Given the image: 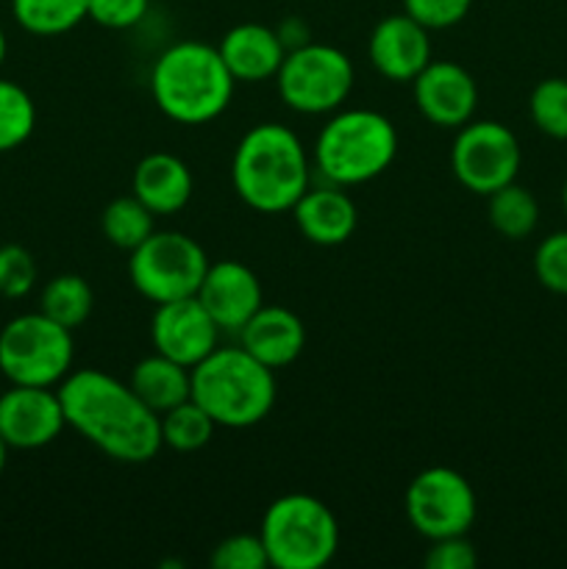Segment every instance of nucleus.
Wrapping results in <instances>:
<instances>
[{
	"instance_id": "obj_34",
	"label": "nucleus",
	"mask_w": 567,
	"mask_h": 569,
	"mask_svg": "<svg viewBox=\"0 0 567 569\" xmlns=\"http://www.w3.org/2000/svg\"><path fill=\"white\" fill-rule=\"evenodd\" d=\"M478 565V556L467 533L461 537L434 539L426 553L428 569H472Z\"/></svg>"
},
{
	"instance_id": "obj_10",
	"label": "nucleus",
	"mask_w": 567,
	"mask_h": 569,
	"mask_svg": "<svg viewBox=\"0 0 567 569\" xmlns=\"http://www.w3.org/2000/svg\"><path fill=\"white\" fill-rule=\"evenodd\" d=\"M523 150L515 131L498 120H470L459 128L450 148V172L472 194H493L517 181Z\"/></svg>"
},
{
	"instance_id": "obj_36",
	"label": "nucleus",
	"mask_w": 567,
	"mask_h": 569,
	"mask_svg": "<svg viewBox=\"0 0 567 569\" xmlns=\"http://www.w3.org/2000/svg\"><path fill=\"white\" fill-rule=\"evenodd\" d=\"M6 456H9V445H6L3 437H0V472L6 470Z\"/></svg>"
},
{
	"instance_id": "obj_26",
	"label": "nucleus",
	"mask_w": 567,
	"mask_h": 569,
	"mask_svg": "<svg viewBox=\"0 0 567 569\" xmlns=\"http://www.w3.org/2000/svg\"><path fill=\"white\" fill-rule=\"evenodd\" d=\"M153 217V211L137 194H122V198H115L103 209V214H100V231H103V237L115 248L131 253L133 248H139L156 231Z\"/></svg>"
},
{
	"instance_id": "obj_14",
	"label": "nucleus",
	"mask_w": 567,
	"mask_h": 569,
	"mask_svg": "<svg viewBox=\"0 0 567 569\" xmlns=\"http://www.w3.org/2000/svg\"><path fill=\"white\" fill-rule=\"evenodd\" d=\"M415 106L431 126L461 128L478 106L476 78L456 61H428L415 78Z\"/></svg>"
},
{
	"instance_id": "obj_29",
	"label": "nucleus",
	"mask_w": 567,
	"mask_h": 569,
	"mask_svg": "<svg viewBox=\"0 0 567 569\" xmlns=\"http://www.w3.org/2000/svg\"><path fill=\"white\" fill-rule=\"evenodd\" d=\"M534 276L548 292L567 295V231L550 233L537 244Z\"/></svg>"
},
{
	"instance_id": "obj_17",
	"label": "nucleus",
	"mask_w": 567,
	"mask_h": 569,
	"mask_svg": "<svg viewBox=\"0 0 567 569\" xmlns=\"http://www.w3.org/2000/svg\"><path fill=\"white\" fill-rule=\"evenodd\" d=\"M292 217L300 237L311 244H320V248L345 244L359 226L356 203L337 183L306 189L298 203L292 206Z\"/></svg>"
},
{
	"instance_id": "obj_37",
	"label": "nucleus",
	"mask_w": 567,
	"mask_h": 569,
	"mask_svg": "<svg viewBox=\"0 0 567 569\" xmlns=\"http://www.w3.org/2000/svg\"><path fill=\"white\" fill-rule=\"evenodd\" d=\"M6 50H9V42H6V33H3V28H0V67H3Z\"/></svg>"
},
{
	"instance_id": "obj_3",
	"label": "nucleus",
	"mask_w": 567,
	"mask_h": 569,
	"mask_svg": "<svg viewBox=\"0 0 567 569\" xmlns=\"http://www.w3.org/2000/svg\"><path fill=\"white\" fill-rule=\"evenodd\" d=\"M231 70L220 50L206 42H178L156 59L150 70V94L165 117L181 126L217 120L233 98Z\"/></svg>"
},
{
	"instance_id": "obj_9",
	"label": "nucleus",
	"mask_w": 567,
	"mask_h": 569,
	"mask_svg": "<svg viewBox=\"0 0 567 569\" xmlns=\"http://www.w3.org/2000/svg\"><path fill=\"white\" fill-rule=\"evenodd\" d=\"M354 64L339 48L306 42L287 50L276 83L284 103L298 114H331L354 89Z\"/></svg>"
},
{
	"instance_id": "obj_28",
	"label": "nucleus",
	"mask_w": 567,
	"mask_h": 569,
	"mask_svg": "<svg viewBox=\"0 0 567 569\" xmlns=\"http://www.w3.org/2000/svg\"><path fill=\"white\" fill-rule=\"evenodd\" d=\"M528 114L545 137L567 139V78L539 81L528 98Z\"/></svg>"
},
{
	"instance_id": "obj_27",
	"label": "nucleus",
	"mask_w": 567,
	"mask_h": 569,
	"mask_svg": "<svg viewBox=\"0 0 567 569\" xmlns=\"http://www.w3.org/2000/svg\"><path fill=\"white\" fill-rule=\"evenodd\" d=\"M37 128V106L14 81L0 78V153L20 148Z\"/></svg>"
},
{
	"instance_id": "obj_12",
	"label": "nucleus",
	"mask_w": 567,
	"mask_h": 569,
	"mask_svg": "<svg viewBox=\"0 0 567 569\" xmlns=\"http://www.w3.org/2000/svg\"><path fill=\"white\" fill-rule=\"evenodd\" d=\"M220 333L222 331L211 320L198 295L159 303L153 311V320H150V339H153L156 353L167 356V359L178 361L189 370L217 348Z\"/></svg>"
},
{
	"instance_id": "obj_8",
	"label": "nucleus",
	"mask_w": 567,
	"mask_h": 569,
	"mask_svg": "<svg viewBox=\"0 0 567 569\" xmlns=\"http://www.w3.org/2000/svg\"><path fill=\"white\" fill-rule=\"evenodd\" d=\"M206 270V250L181 231H153L128 259L133 289L156 306L198 295Z\"/></svg>"
},
{
	"instance_id": "obj_19",
	"label": "nucleus",
	"mask_w": 567,
	"mask_h": 569,
	"mask_svg": "<svg viewBox=\"0 0 567 569\" xmlns=\"http://www.w3.org/2000/svg\"><path fill=\"white\" fill-rule=\"evenodd\" d=\"M222 61L231 70L237 83H256L276 78L284 64V48L281 37L272 28L261 26V22H239L217 44Z\"/></svg>"
},
{
	"instance_id": "obj_2",
	"label": "nucleus",
	"mask_w": 567,
	"mask_h": 569,
	"mask_svg": "<svg viewBox=\"0 0 567 569\" xmlns=\"http://www.w3.org/2000/svg\"><path fill=\"white\" fill-rule=\"evenodd\" d=\"M309 156L292 128L281 122L253 126L231 159V183L248 209L261 214L292 211L309 189Z\"/></svg>"
},
{
	"instance_id": "obj_13",
	"label": "nucleus",
	"mask_w": 567,
	"mask_h": 569,
	"mask_svg": "<svg viewBox=\"0 0 567 569\" xmlns=\"http://www.w3.org/2000/svg\"><path fill=\"white\" fill-rule=\"evenodd\" d=\"M67 428L64 409L53 387H20L11 383L0 395V437L9 448L37 450L56 442Z\"/></svg>"
},
{
	"instance_id": "obj_5",
	"label": "nucleus",
	"mask_w": 567,
	"mask_h": 569,
	"mask_svg": "<svg viewBox=\"0 0 567 569\" xmlns=\"http://www.w3.org/2000/svg\"><path fill=\"white\" fill-rule=\"evenodd\" d=\"M398 153V131L372 109L339 111L320 128L315 167L328 183L359 187L381 176Z\"/></svg>"
},
{
	"instance_id": "obj_16",
	"label": "nucleus",
	"mask_w": 567,
	"mask_h": 569,
	"mask_svg": "<svg viewBox=\"0 0 567 569\" xmlns=\"http://www.w3.org/2000/svg\"><path fill=\"white\" fill-rule=\"evenodd\" d=\"M372 67L387 81H415L422 67L431 61V39L428 28L411 20L409 14H389L372 28L370 44H367Z\"/></svg>"
},
{
	"instance_id": "obj_23",
	"label": "nucleus",
	"mask_w": 567,
	"mask_h": 569,
	"mask_svg": "<svg viewBox=\"0 0 567 569\" xmlns=\"http://www.w3.org/2000/svg\"><path fill=\"white\" fill-rule=\"evenodd\" d=\"M94 309V292L89 287V281L76 272H61V276L50 278L42 289V298H39V311L44 317H50L59 326L81 328L89 320Z\"/></svg>"
},
{
	"instance_id": "obj_7",
	"label": "nucleus",
	"mask_w": 567,
	"mask_h": 569,
	"mask_svg": "<svg viewBox=\"0 0 567 569\" xmlns=\"http://www.w3.org/2000/svg\"><path fill=\"white\" fill-rule=\"evenodd\" d=\"M72 331L42 311L20 315L0 331V372L20 387H56L70 376Z\"/></svg>"
},
{
	"instance_id": "obj_24",
	"label": "nucleus",
	"mask_w": 567,
	"mask_h": 569,
	"mask_svg": "<svg viewBox=\"0 0 567 569\" xmlns=\"http://www.w3.org/2000/svg\"><path fill=\"white\" fill-rule=\"evenodd\" d=\"M11 14L33 37H61L89 17V0H11Z\"/></svg>"
},
{
	"instance_id": "obj_35",
	"label": "nucleus",
	"mask_w": 567,
	"mask_h": 569,
	"mask_svg": "<svg viewBox=\"0 0 567 569\" xmlns=\"http://www.w3.org/2000/svg\"><path fill=\"white\" fill-rule=\"evenodd\" d=\"M278 37H281L284 48L295 50L300 48V44L309 42V28H306L300 20H287L281 28H278Z\"/></svg>"
},
{
	"instance_id": "obj_33",
	"label": "nucleus",
	"mask_w": 567,
	"mask_h": 569,
	"mask_svg": "<svg viewBox=\"0 0 567 569\" xmlns=\"http://www.w3.org/2000/svg\"><path fill=\"white\" fill-rule=\"evenodd\" d=\"M150 0H89V20L111 31H126L145 20Z\"/></svg>"
},
{
	"instance_id": "obj_11",
	"label": "nucleus",
	"mask_w": 567,
	"mask_h": 569,
	"mask_svg": "<svg viewBox=\"0 0 567 569\" xmlns=\"http://www.w3.org/2000/svg\"><path fill=\"white\" fill-rule=\"evenodd\" d=\"M406 520L428 542L461 537L476 522V492L459 470L428 467L417 472L404 495Z\"/></svg>"
},
{
	"instance_id": "obj_30",
	"label": "nucleus",
	"mask_w": 567,
	"mask_h": 569,
	"mask_svg": "<svg viewBox=\"0 0 567 569\" xmlns=\"http://www.w3.org/2000/svg\"><path fill=\"white\" fill-rule=\"evenodd\" d=\"M209 565L215 569H265L270 561L259 533H233L211 550Z\"/></svg>"
},
{
	"instance_id": "obj_20",
	"label": "nucleus",
	"mask_w": 567,
	"mask_h": 569,
	"mask_svg": "<svg viewBox=\"0 0 567 569\" xmlns=\"http://www.w3.org/2000/svg\"><path fill=\"white\" fill-rule=\"evenodd\" d=\"M131 189L153 214H176L192 200L195 178L187 161L178 156L156 150L137 164L131 178Z\"/></svg>"
},
{
	"instance_id": "obj_32",
	"label": "nucleus",
	"mask_w": 567,
	"mask_h": 569,
	"mask_svg": "<svg viewBox=\"0 0 567 569\" xmlns=\"http://www.w3.org/2000/svg\"><path fill=\"white\" fill-rule=\"evenodd\" d=\"M472 0H404V11L428 31H442L461 22Z\"/></svg>"
},
{
	"instance_id": "obj_15",
	"label": "nucleus",
	"mask_w": 567,
	"mask_h": 569,
	"mask_svg": "<svg viewBox=\"0 0 567 569\" xmlns=\"http://www.w3.org/2000/svg\"><path fill=\"white\" fill-rule=\"evenodd\" d=\"M198 300L206 306L220 331L239 333L245 322L265 306V292L250 267L226 259L209 264L198 287Z\"/></svg>"
},
{
	"instance_id": "obj_22",
	"label": "nucleus",
	"mask_w": 567,
	"mask_h": 569,
	"mask_svg": "<svg viewBox=\"0 0 567 569\" xmlns=\"http://www.w3.org/2000/svg\"><path fill=\"white\" fill-rule=\"evenodd\" d=\"M487 217L489 226L500 233V237L520 242V239L531 237L539 226V203L534 198L531 189L520 187L517 181L506 183V187L495 189L487 194Z\"/></svg>"
},
{
	"instance_id": "obj_6",
	"label": "nucleus",
	"mask_w": 567,
	"mask_h": 569,
	"mask_svg": "<svg viewBox=\"0 0 567 569\" xmlns=\"http://www.w3.org/2000/svg\"><path fill=\"white\" fill-rule=\"evenodd\" d=\"M259 537L276 569H320L337 556L339 526L334 511L311 495H281L267 506Z\"/></svg>"
},
{
	"instance_id": "obj_25",
	"label": "nucleus",
	"mask_w": 567,
	"mask_h": 569,
	"mask_svg": "<svg viewBox=\"0 0 567 569\" xmlns=\"http://www.w3.org/2000/svg\"><path fill=\"white\" fill-rule=\"evenodd\" d=\"M161 428V448H170L176 453H195L206 448L217 431V422L206 415L203 406L195 403L192 398L172 406L170 411L159 415Z\"/></svg>"
},
{
	"instance_id": "obj_1",
	"label": "nucleus",
	"mask_w": 567,
	"mask_h": 569,
	"mask_svg": "<svg viewBox=\"0 0 567 569\" xmlns=\"http://www.w3.org/2000/svg\"><path fill=\"white\" fill-rule=\"evenodd\" d=\"M64 420L100 453L122 465H148L161 450L159 415L139 400L131 383L103 370H76L59 383Z\"/></svg>"
},
{
	"instance_id": "obj_18",
	"label": "nucleus",
	"mask_w": 567,
	"mask_h": 569,
	"mask_svg": "<svg viewBox=\"0 0 567 569\" xmlns=\"http://www.w3.org/2000/svg\"><path fill=\"white\" fill-rule=\"evenodd\" d=\"M239 345L270 370H284L306 348V326L284 306H261L237 333Z\"/></svg>"
},
{
	"instance_id": "obj_31",
	"label": "nucleus",
	"mask_w": 567,
	"mask_h": 569,
	"mask_svg": "<svg viewBox=\"0 0 567 569\" xmlns=\"http://www.w3.org/2000/svg\"><path fill=\"white\" fill-rule=\"evenodd\" d=\"M37 283V261L22 244L0 248V295L3 298H26Z\"/></svg>"
},
{
	"instance_id": "obj_38",
	"label": "nucleus",
	"mask_w": 567,
	"mask_h": 569,
	"mask_svg": "<svg viewBox=\"0 0 567 569\" xmlns=\"http://www.w3.org/2000/svg\"><path fill=\"white\" fill-rule=\"evenodd\" d=\"M561 209H565V217H567V181H565V189H561Z\"/></svg>"
},
{
	"instance_id": "obj_4",
	"label": "nucleus",
	"mask_w": 567,
	"mask_h": 569,
	"mask_svg": "<svg viewBox=\"0 0 567 569\" xmlns=\"http://www.w3.org/2000/svg\"><path fill=\"white\" fill-rule=\"evenodd\" d=\"M276 370L239 348L217 345L192 367V400L217 428H253L276 406Z\"/></svg>"
},
{
	"instance_id": "obj_21",
	"label": "nucleus",
	"mask_w": 567,
	"mask_h": 569,
	"mask_svg": "<svg viewBox=\"0 0 567 569\" xmlns=\"http://www.w3.org/2000/svg\"><path fill=\"white\" fill-rule=\"evenodd\" d=\"M128 383L156 415H165L172 406L192 398V370L161 353L145 356L142 361H137Z\"/></svg>"
}]
</instances>
